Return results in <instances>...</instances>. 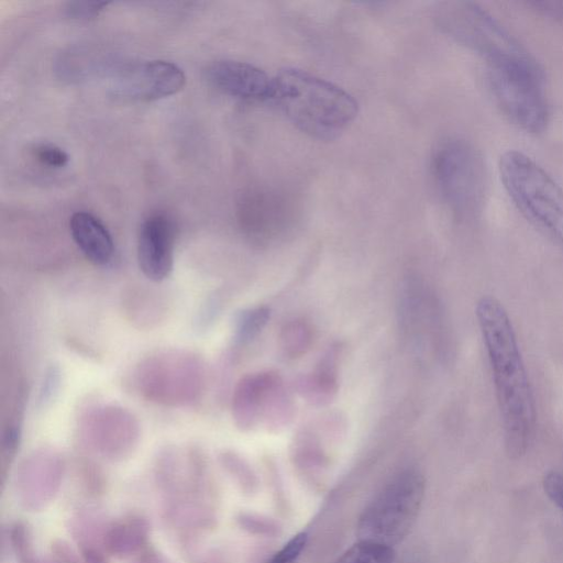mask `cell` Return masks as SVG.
Returning <instances> with one entry per match:
<instances>
[{"label":"cell","mask_w":563,"mask_h":563,"mask_svg":"<svg viewBox=\"0 0 563 563\" xmlns=\"http://www.w3.org/2000/svg\"><path fill=\"white\" fill-rule=\"evenodd\" d=\"M150 523L143 516L130 515L107 526L102 547L115 558L139 554L147 547Z\"/></svg>","instance_id":"14"},{"label":"cell","mask_w":563,"mask_h":563,"mask_svg":"<svg viewBox=\"0 0 563 563\" xmlns=\"http://www.w3.org/2000/svg\"><path fill=\"white\" fill-rule=\"evenodd\" d=\"M504 188L519 212L563 249V189L539 164L518 151L500 157Z\"/></svg>","instance_id":"4"},{"label":"cell","mask_w":563,"mask_h":563,"mask_svg":"<svg viewBox=\"0 0 563 563\" xmlns=\"http://www.w3.org/2000/svg\"><path fill=\"white\" fill-rule=\"evenodd\" d=\"M109 2H68L65 11L66 14L76 20H89L99 15L108 7Z\"/></svg>","instance_id":"21"},{"label":"cell","mask_w":563,"mask_h":563,"mask_svg":"<svg viewBox=\"0 0 563 563\" xmlns=\"http://www.w3.org/2000/svg\"><path fill=\"white\" fill-rule=\"evenodd\" d=\"M220 460L224 468L231 473L243 487L249 486L250 473L241 460L229 452L222 453Z\"/></svg>","instance_id":"24"},{"label":"cell","mask_w":563,"mask_h":563,"mask_svg":"<svg viewBox=\"0 0 563 563\" xmlns=\"http://www.w3.org/2000/svg\"><path fill=\"white\" fill-rule=\"evenodd\" d=\"M424 489V477L417 470L393 477L360 515L357 541L394 549L415 525Z\"/></svg>","instance_id":"5"},{"label":"cell","mask_w":563,"mask_h":563,"mask_svg":"<svg viewBox=\"0 0 563 563\" xmlns=\"http://www.w3.org/2000/svg\"><path fill=\"white\" fill-rule=\"evenodd\" d=\"M64 470L62 456L52 450H37L25 457L13 481L19 506L32 512L45 509L59 492Z\"/></svg>","instance_id":"9"},{"label":"cell","mask_w":563,"mask_h":563,"mask_svg":"<svg viewBox=\"0 0 563 563\" xmlns=\"http://www.w3.org/2000/svg\"><path fill=\"white\" fill-rule=\"evenodd\" d=\"M486 80L494 101L514 124L533 134L547 129L550 110L543 70L487 67Z\"/></svg>","instance_id":"7"},{"label":"cell","mask_w":563,"mask_h":563,"mask_svg":"<svg viewBox=\"0 0 563 563\" xmlns=\"http://www.w3.org/2000/svg\"><path fill=\"white\" fill-rule=\"evenodd\" d=\"M394 549L357 541L334 563H393Z\"/></svg>","instance_id":"17"},{"label":"cell","mask_w":563,"mask_h":563,"mask_svg":"<svg viewBox=\"0 0 563 563\" xmlns=\"http://www.w3.org/2000/svg\"><path fill=\"white\" fill-rule=\"evenodd\" d=\"M307 540L306 532H298L275 553L268 563H295L303 551Z\"/></svg>","instance_id":"19"},{"label":"cell","mask_w":563,"mask_h":563,"mask_svg":"<svg viewBox=\"0 0 563 563\" xmlns=\"http://www.w3.org/2000/svg\"><path fill=\"white\" fill-rule=\"evenodd\" d=\"M271 101L297 129L317 140L338 137L357 114V102L349 92L296 68L273 77Z\"/></svg>","instance_id":"2"},{"label":"cell","mask_w":563,"mask_h":563,"mask_svg":"<svg viewBox=\"0 0 563 563\" xmlns=\"http://www.w3.org/2000/svg\"><path fill=\"white\" fill-rule=\"evenodd\" d=\"M133 563H174L168 556L155 548L146 547L135 558Z\"/></svg>","instance_id":"27"},{"label":"cell","mask_w":563,"mask_h":563,"mask_svg":"<svg viewBox=\"0 0 563 563\" xmlns=\"http://www.w3.org/2000/svg\"><path fill=\"white\" fill-rule=\"evenodd\" d=\"M60 385V372L58 366L52 365L45 373V377L40 388L38 404L48 405L58 393Z\"/></svg>","instance_id":"22"},{"label":"cell","mask_w":563,"mask_h":563,"mask_svg":"<svg viewBox=\"0 0 563 563\" xmlns=\"http://www.w3.org/2000/svg\"><path fill=\"white\" fill-rule=\"evenodd\" d=\"M9 539L19 563H58L54 556H44L34 549L31 530L22 521L10 527Z\"/></svg>","instance_id":"16"},{"label":"cell","mask_w":563,"mask_h":563,"mask_svg":"<svg viewBox=\"0 0 563 563\" xmlns=\"http://www.w3.org/2000/svg\"><path fill=\"white\" fill-rule=\"evenodd\" d=\"M52 554L58 563H85L75 549L65 540L56 539L52 542Z\"/></svg>","instance_id":"25"},{"label":"cell","mask_w":563,"mask_h":563,"mask_svg":"<svg viewBox=\"0 0 563 563\" xmlns=\"http://www.w3.org/2000/svg\"><path fill=\"white\" fill-rule=\"evenodd\" d=\"M432 174L440 196L459 218L475 217L486 194V169L479 152L467 141L448 137L432 156Z\"/></svg>","instance_id":"6"},{"label":"cell","mask_w":563,"mask_h":563,"mask_svg":"<svg viewBox=\"0 0 563 563\" xmlns=\"http://www.w3.org/2000/svg\"><path fill=\"white\" fill-rule=\"evenodd\" d=\"M35 158L43 165L59 168L68 163L67 153L53 144H40L34 148Z\"/></svg>","instance_id":"20"},{"label":"cell","mask_w":563,"mask_h":563,"mask_svg":"<svg viewBox=\"0 0 563 563\" xmlns=\"http://www.w3.org/2000/svg\"><path fill=\"white\" fill-rule=\"evenodd\" d=\"M69 229L76 245L91 263L106 265L111 261L113 240L98 218L86 211L75 212L69 220Z\"/></svg>","instance_id":"13"},{"label":"cell","mask_w":563,"mask_h":563,"mask_svg":"<svg viewBox=\"0 0 563 563\" xmlns=\"http://www.w3.org/2000/svg\"><path fill=\"white\" fill-rule=\"evenodd\" d=\"M527 4L544 16L563 19V0H532Z\"/></svg>","instance_id":"26"},{"label":"cell","mask_w":563,"mask_h":563,"mask_svg":"<svg viewBox=\"0 0 563 563\" xmlns=\"http://www.w3.org/2000/svg\"><path fill=\"white\" fill-rule=\"evenodd\" d=\"M243 220L247 230L258 239L274 236L283 228L286 209L275 194L255 192L246 199Z\"/></svg>","instance_id":"15"},{"label":"cell","mask_w":563,"mask_h":563,"mask_svg":"<svg viewBox=\"0 0 563 563\" xmlns=\"http://www.w3.org/2000/svg\"><path fill=\"white\" fill-rule=\"evenodd\" d=\"M185 82L186 76L176 64L147 60L122 69L112 90L123 99L152 101L177 93Z\"/></svg>","instance_id":"10"},{"label":"cell","mask_w":563,"mask_h":563,"mask_svg":"<svg viewBox=\"0 0 563 563\" xmlns=\"http://www.w3.org/2000/svg\"><path fill=\"white\" fill-rule=\"evenodd\" d=\"M192 563H222V560L218 553L209 551L197 556Z\"/></svg>","instance_id":"29"},{"label":"cell","mask_w":563,"mask_h":563,"mask_svg":"<svg viewBox=\"0 0 563 563\" xmlns=\"http://www.w3.org/2000/svg\"><path fill=\"white\" fill-rule=\"evenodd\" d=\"M267 310L258 308L243 312L236 320L235 338L239 342L252 339L267 320Z\"/></svg>","instance_id":"18"},{"label":"cell","mask_w":563,"mask_h":563,"mask_svg":"<svg viewBox=\"0 0 563 563\" xmlns=\"http://www.w3.org/2000/svg\"><path fill=\"white\" fill-rule=\"evenodd\" d=\"M175 227L165 214H152L141 225L137 262L142 273L153 282L167 278L174 266Z\"/></svg>","instance_id":"11"},{"label":"cell","mask_w":563,"mask_h":563,"mask_svg":"<svg viewBox=\"0 0 563 563\" xmlns=\"http://www.w3.org/2000/svg\"><path fill=\"white\" fill-rule=\"evenodd\" d=\"M476 318L492 369L505 449L509 457L518 459L532 441L537 419L527 369L503 303L494 296H483Z\"/></svg>","instance_id":"1"},{"label":"cell","mask_w":563,"mask_h":563,"mask_svg":"<svg viewBox=\"0 0 563 563\" xmlns=\"http://www.w3.org/2000/svg\"><path fill=\"white\" fill-rule=\"evenodd\" d=\"M543 487L548 497L563 510V475L554 471L547 473Z\"/></svg>","instance_id":"23"},{"label":"cell","mask_w":563,"mask_h":563,"mask_svg":"<svg viewBox=\"0 0 563 563\" xmlns=\"http://www.w3.org/2000/svg\"><path fill=\"white\" fill-rule=\"evenodd\" d=\"M81 556L85 563H108L101 549H84Z\"/></svg>","instance_id":"28"},{"label":"cell","mask_w":563,"mask_h":563,"mask_svg":"<svg viewBox=\"0 0 563 563\" xmlns=\"http://www.w3.org/2000/svg\"><path fill=\"white\" fill-rule=\"evenodd\" d=\"M208 79L222 92L249 101H271L273 77L261 68L239 60L223 59L211 64Z\"/></svg>","instance_id":"12"},{"label":"cell","mask_w":563,"mask_h":563,"mask_svg":"<svg viewBox=\"0 0 563 563\" xmlns=\"http://www.w3.org/2000/svg\"><path fill=\"white\" fill-rule=\"evenodd\" d=\"M139 376L143 393L165 404L192 401L200 386V366L191 355H159L147 361Z\"/></svg>","instance_id":"8"},{"label":"cell","mask_w":563,"mask_h":563,"mask_svg":"<svg viewBox=\"0 0 563 563\" xmlns=\"http://www.w3.org/2000/svg\"><path fill=\"white\" fill-rule=\"evenodd\" d=\"M433 20L445 35L482 56L487 67L543 70L499 21L474 2H440Z\"/></svg>","instance_id":"3"}]
</instances>
